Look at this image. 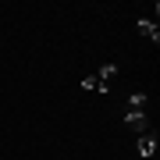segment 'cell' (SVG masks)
I'll return each mask as SVG.
<instances>
[{
    "mask_svg": "<svg viewBox=\"0 0 160 160\" xmlns=\"http://www.w3.org/2000/svg\"><path fill=\"white\" fill-rule=\"evenodd\" d=\"M135 149H139V157H153L157 153V132H142L135 139Z\"/></svg>",
    "mask_w": 160,
    "mask_h": 160,
    "instance_id": "cell-1",
    "label": "cell"
},
{
    "mask_svg": "<svg viewBox=\"0 0 160 160\" xmlns=\"http://www.w3.org/2000/svg\"><path fill=\"white\" fill-rule=\"evenodd\" d=\"M146 103H149L146 92H132L128 103H125V114H146Z\"/></svg>",
    "mask_w": 160,
    "mask_h": 160,
    "instance_id": "cell-2",
    "label": "cell"
},
{
    "mask_svg": "<svg viewBox=\"0 0 160 160\" xmlns=\"http://www.w3.org/2000/svg\"><path fill=\"white\" fill-rule=\"evenodd\" d=\"M114 75H118V64H103V68L96 71V78H100V89H103V92H110V82H114Z\"/></svg>",
    "mask_w": 160,
    "mask_h": 160,
    "instance_id": "cell-3",
    "label": "cell"
},
{
    "mask_svg": "<svg viewBox=\"0 0 160 160\" xmlns=\"http://www.w3.org/2000/svg\"><path fill=\"white\" fill-rule=\"evenodd\" d=\"M125 125H128L132 132H139V135H142L146 125H149V118H146V114H125Z\"/></svg>",
    "mask_w": 160,
    "mask_h": 160,
    "instance_id": "cell-4",
    "label": "cell"
},
{
    "mask_svg": "<svg viewBox=\"0 0 160 160\" xmlns=\"http://www.w3.org/2000/svg\"><path fill=\"white\" fill-rule=\"evenodd\" d=\"M139 32H142L146 39H153V43H160V29H157V22H149V18H142V22H139Z\"/></svg>",
    "mask_w": 160,
    "mask_h": 160,
    "instance_id": "cell-5",
    "label": "cell"
},
{
    "mask_svg": "<svg viewBox=\"0 0 160 160\" xmlns=\"http://www.w3.org/2000/svg\"><path fill=\"white\" fill-rule=\"evenodd\" d=\"M82 89H86V92H103V89H100V78H96V75H86V78H82Z\"/></svg>",
    "mask_w": 160,
    "mask_h": 160,
    "instance_id": "cell-6",
    "label": "cell"
}]
</instances>
